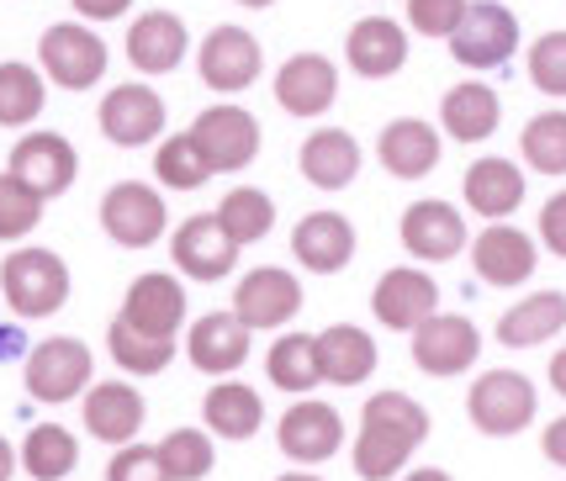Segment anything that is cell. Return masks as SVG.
Listing matches in <instances>:
<instances>
[{
	"label": "cell",
	"instance_id": "obj_3",
	"mask_svg": "<svg viewBox=\"0 0 566 481\" xmlns=\"http://www.w3.org/2000/svg\"><path fill=\"white\" fill-rule=\"evenodd\" d=\"M467 412H471V424L482 433H493V439L518 433L535 418V386H530V376H518V370H488V376H476V386H471Z\"/></svg>",
	"mask_w": 566,
	"mask_h": 481
},
{
	"label": "cell",
	"instance_id": "obj_26",
	"mask_svg": "<svg viewBox=\"0 0 566 481\" xmlns=\"http://www.w3.org/2000/svg\"><path fill=\"white\" fill-rule=\"evenodd\" d=\"M318 360H323V381L334 386H360L376 370V344L366 328L355 323H334L318 334Z\"/></svg>",
	"mask_w": 566,
	"mask_h": 481
},
{
	"label": "cell",
	"instance_id": "obj_42",
	"mask_svg": "<svg viewBox=\"0 0 566 481\" xmlns=\"http://www.w3.org/2000/svg\"><path fill=\"white\" fill-rule=\"evenodd\" d=\"M530 80L545 96H566V32H545L530 49Z\"/></svg>",
	"mask_w": 566,
	"mask_h": 481
},
{
	"label": "cell",
	"instance_id": "obj_38",
	"mask_svg": "<svg viewBox=\"0 0 566 481\" xmlns=\"http://www.w3.org/2000/svg\"><path fill=\"white\" fill-rule=\"evenodd\" d=\"M159 466H165V477L170 481H201L212 471V439L201 429H175L165 433V445H159Z\"/></svg>",
	"mask_w": 566,
	"mask_h": 481
},
{
	"label": "cell",
	"instance_id": "obj_41",
	"mask_svg": "<svg viewBox=\"0 0 566 481\" xmlns=\"http://www.w3.org/2000/svg\"><path fill=\"white\" fill-rule=\"evenodd\" d=\"M43 217V196L22 186L17 175H0V239H22Z\"/></svg>",
	"mask_w": 566,
	"mask_h": 481
},
{
	"label": "cell",
	"instance_id": "obj_51",
	"mask_svg": "<svg viewBox=\"0 0 566 481\" xmlns=\"http://www.w3.org/2000/svg\"><path fill=\"white\" fill-rule=\"evenodd\" d=\"M281 481H323V477H307V471H292V477H281Z\"/></svg>",
	"mask_w": 566,
	"mask_h": 481
},
{
	"label": "cell",
	"instance_id": "obj_34",
	"mask_svg": "<svg viewBox=\"0 0 566 481\" xmlns=\"http://www.w3.org/2000/svg\"><path fill=\"white\" fill-rule=\"evenodd\" d=\"M74 460H80V445H74L70 429H59V424H38V429L27 433V445H22L27 477L59 481V477H70L74 471Z\"/></svg>",
	"mask_w": 566,
	"mask_h": 481
},
{
	"label": "cell",
	"instance_id": "obj_2",
	"mask_svg": "<svg viewBox=\"0 0 566 481\" xmlns=\"http://www.w3.org/2000/svg\"><path fill=\"white\" fill-rule=\"evenodd\" d=\"M0 291H6L17 317H49L70 296V270L53 249H17L0 265Z\"/></svg>",
	"mask_w": 566,
	"mask_h": 481
},
{
	"label": "cell",
	"instance_id": "obj_19",
	"mask_svg": "<svg viewBox=\"0 0 566 481\" xmlns=\"http://www.w3.org/2000/svg\"><path fill=\"white\" fill-rule=\"evenodd\" d=\"M334 91H339V74H334V64H328L323 53H296V59H286L281 74H275V101H281L292 117H318V112H328Z\"/></svg>",
	"mask_w": 566,
	"mask_h": 481
},
{
	"label": "cell",
	"instance_id": "obj_52",
	"mask_svg": "<svg viewBox=\"0 0 566 481\" xmlns=\"http://www.w3.org/2000/svg\"><path fill=\"white\" fill-rule=\"evenodd\" d=\"M239 6H271V0H239Z\"/></svg>",
	"mask_w": 566,
	"mask_h": 481
},
{
	"label": "cell",
	"instance_id": "obj_14",
	"mask_svg": "<svg viewBox=\"0 0 566 481\" xmlns=\"http://www.w3.org/2000/svg\"><path fill=\"white\" fill-rule=\"evenodd\" d=\"M74 169H80V159H74V148L64 144L59 133H27L22 144L11 148V175H17L22 186H32L43 201L59 191H70Z\"/></svg>",
	"mask_w": 566,
	"mask_h": 481
},
{
	"label": "cell",
	"instance_id": "obj_44",
	"mask_svg": "<svg viewBox=\"0 0 566 481\" xmlns=\"http://www.w3.org/2000/svg\"><path fill=\"white\" fill-rule=\"evenodd\" d=\"M106 481H170L165 477V466H159V450H148V445H123L112 466H106Z\"/></svg>",
	"mask_w": 566,
	"mask_h": 481
},
{
	"label": "cell",
	"instance_id": "obj_11",
	"mask_svg": "<svg viewBox=\"0 0 566 481\" xmlns=\"http://www.w3.org/2000/svg\"><path fill=\"white\" fill-rule=\"evenodd\" d=\"M43 70L64 85V91H85V85H96L101 70H106V49H101V38L91 27H49L43 32Z\"/></svg>",
	"mask_w": 566,
	"mask_h": 481
},
{
	"label": "cell",
	"instance_id": "obj_36",
	"mask_svg": "<svg viewBox=\"0 0 566 481\" xmlns=\"http://www.w3.org/2000/svg\"><path fill=\"white\" fill-rule=\"evenodd\" d=\"M106 344H112V360L123 365V370H138V376L165 370V365H170V355H175V338H148V334H138V328H127L123 317L112 323Z\"/></svg>",
	"mask_w": 566,
	"mask_h": 481
},
{
	"label": "cell",
	"instance_id": "obj_7",
	"mask_svg": "<svg viewBox=\"0 0 566 481\" xmlns=\"http://www.w3.org/2000/svg\"><path fill=\"white\" fill-rule=\"evenodd\" d=\"M101 228L123 249H144L165 233V201H159V191H148L144 180H123L101 201Z\"/></svg>",
	"mask_w": 566,
	"mask_h": 481
},
{
	"label": "cell",
	"instance_id": "obj_45",
	"mask_svg": "<svg viewBox=\"0 0 566 481\" xmlns=\"http://www.w3.org/2000/svg\"><path fill=\"white\" fill-rule=\"evenodd\" d=\"M541 239L551 243V254H562V260H566V191H556L551 201H545V212H541Z\"/></svg>",
	"mask_w": 566,
	"mask_h": 481
},
{
	"label": "cell",
	"instance_id": "obj_24",
	"mask_svg": "<svg viewBox=\"0 0 566 481\" xmlns=\"http://www.w3.org/2000/svg\"><path fill=\"white\" fill-rule=\"evenodd\" d=\"M562 328H566V296L562 291H535V296L514 302L509 313L497 317V344L535 349V344H545V338L562 334Z\"/></svg>",
	"mask_w": 566,
	"mask_h": 481
},
{
	"label": "cell",
	"instance_id": "obj_9",
	"mask_svg": "<svg viewBox=\"0 0 566 481\" xmlns=\"http://www.w3.org/2000/svg\"><path fill=\"white\" fill-rule=\"evenodd\" d=\"M191 138H197L201 159L218 169H244L254 159V148H260V127L249 117L244 106H212V112H201L197 127H191Z\"/></svg>",
	"mask_w": 566,
	"mask_h": 481
},
{
	"label": "cell",
	"instance_id": "obj_28",
	"mask_svg": "<svg viewBox=\"0 0 566 481\" xmlns=\"http://www.w3.org/2000/svg\"><path fill=\"white\" fill-rule=\"evenodd\" d=\"M345 53H349V64H355L360 74L381 80V74L402 70V59H408V38H402V27L387 22V17H366V22H355Z\"/></svg>",
	"mask_w": 566,
	"mask_h": 481
},
{
	"label": "cell",
	"instance_id": "obj_49",
	"mask_svg": "<svg viewBox=\"0 0 566 481\" xmlns=\"http://www.w3.org/2000/svg\"><path fill=\"white\" fill-rule=\"evenodd\" d=\"M11 466H17V456H11V445L0 439V481H11Z\"/></svg>",
	"mask_w": 566,
	"mask_h": 481
},
{
	"label": "cell",
	"instance_id": "obj_16",
	"mask_svg": "<svg viewBox=\"0 0 566 481\" xmlns=\"http://www.w3.org/2000/svg\"><path fill=\"white\" fill-rule=\"evenodd\" d=\"M402 243L419 260H455L467 249V217L450 201H413L402 212Z\"/></svg>",
	"mask_w": 566,
	"mask_h": 481
},
{
	"label": "cell",
	"instance_id": "obj_13",
	"mask_svg": "<svg viewBox=\"0 0 566 481\" xmlns=\"http://www.w3.org/2000/svg\"><path fill=\"white\" fill-rule=\"evenodd\" d=\"M175 265L186 270L191 281H222L228 270L239 265V243L228 239V228L218 222V212H201L191 217L170 243Z\"/></svg>",
	"mask_w": 566,
	"mask_h": 481
},
{
	"label": "cell",
	"instance_id": "obj_31",
	"mask_svg": "<svg viewBox=\"0 0 566 481\" xmlns=\"http://www.w3.org/2000/svg\"><path fill=\"white\" fill-rule=\"evenodd\" d=\"M201 412H207V429L222 433V439H249V433L260 429V418H265V408H260V391L254 386H212L207 391V402H201Z\"/></svg>",
	"mask_w": 566,
	"mask_h": 481
},
{
	"label": "cell",
	"instance_id": "obj_12",
	"mask_svg": "<svg viewBox=\"0 0 566 481\" xmlns=\"http://www.w3.org/2000/svg\"><path fill=\"white\" fill-rule=\"evenodd\" d=\"M275 439H281V450L292 460H302V466H318V460H328L339 445H345V418L328 408V402H292V408L281 412V429H275Z\"/></svg>",
	"mask_w": 566,
	"mask_h": 481
},
{
	"label": "cell",
	"instance_id": "obj_8",
	"mask_svg": "<svg viewBox=\"0 0 566 481\" xmlns=\"http://www.w3.org/2000/svg\"><path fill=\"white\" fill-rule=\"evenodd\" d=\"M476 355H482V334H476V323L461 313H434L419 334H413V360H419L429 376H461Z\"/></svg>",
	"mask_w": 566,
	"mask_h": 481
},
{
	"label": "cell",
	"instance_id": "obj_17",
	"mask_svg": "<svg viewBox=\"0 0 566 481\" xmlns=\"http://www.w3.org/2000/svg\"><path fill=\"white\" fill-rule=\"evenodd\" d=\"M101 133L123 148L148 144V138L165 133V101L154 96L148 85H123V91H112L101 101Z\"/></svg>",
	"mask_w": 566,
	"mask_h": 481
},
{
	"label": "cell",
	"instance_id": "obj_23",
	"mask_svg": "<svg viewBox=\"0 0 566 481\" xmlns=\"http://www.w3.org/2000/svg\"><path fill=\"white\" fill-rule=\"evenodd\" d=\"M85 429L106 445H127L144 429V397L123 381H101L85 391Z\"/></svg>",
	"mask_w": 566,
	"mask_h": 481
},
{
	"label": "cell",
	"instance_id": "obj_20",
	"mask_svg": "<svg viewBox=\"0 0 566 481\" xmlns=\"http://www.w3.org/2000/svg\"><path fill=\"white\" fill-rule=\"evenodd\" d=\"M471 265H476V275L488 286H518V281L535 275V243H530V233H518L509 222H493L482 239L471 243Z\"/></svg>",
	"mask_w": 566,
	"mask_h": 481
},
{
	"label": "cell",
	"instance_id": "obj_46",
	"mask_svg": "<svg viewBox=\"0 0 566 481\" xmlns=\"http://www.w3.org/2000/svg\"><path fill=\"white\" fill-rule=\"evenodd\" d=\"M133 0H74V11L80 17H96V22H112V17H123Z\"/></svg>",
	"mask_w": 566,
	"mask_h": 481
},
{
	"label": "cell",
	"instance_id": "obj_21",
	"mask_svg": "<svg viewBox=\"0 0 566 481\" xmlns=\"http://www.w3.org/2000/svg\"><path fill=\"white\" fill-rule=\"evenodd\" d=\"M186 355H191V365L207 370V376H228V370H239L249 355V328L233 313H207L191 323Z\"/></svg>",
	"mask_w": 566,
	"mask_h": 481
},
{
	"label": "cell",
	"instance_id": "obj_39",
	"mask_svg": "<svg viewBox=\"0 0 566 481\" xmlns=\"http://www.w3.org/2000/svg\"><path fill=\"white\" fill-rule=\"evenodd\" d=\"M154 175H159L170 191H197L201 180L212 175V165L201 159L197 138L180 133V138H170V144H159V154H154Z\"/></svg>",
	"mask_w": 566,
	"mask_h": 481
},
{
	"label": "cell",
	"instance_id": "obj_5",
	"mask_svg": "<svg viewBox=\"0 0 566 481\" xmlns=\"http://www.w3.org/2000/svg\"><path fill=\"white\" fill-rule=\"evenodd\" d=\"M80 386H91V349L80 338H43L27 355V391L38 402H70Z\"/></svg>",
	"mask_w": 566,
	"mask_h": 481
},
{
	"label": "cell",
	"instance_id": "obj_48",
	"mask_svg": "<svg viewBox=\"0 0 566 481\" xmlns=\"http://www.w3.org/2000/svg\"><path fill=\"white\" fill-rule=\"evenodd\" d=\"M551 386H556V391L566 397V349L556 355V360H551Z\"/></svg>",
	"mask_w": 566,
	"mask_h": 481
},
{
	"label": "cell",
	"instance_id": "obj_37",
	"mask_svg": "<svg viewBox=\"0 0 566 481\" xmlns=\"http://www.w3.org/2000/svg\"><path fill=\"white\" fill-rule=\"evenodd\" d=\"M518 144H524V159L541 175H566V112L530 117V127L518 133Z\"/></svg>",
	"mask_w": 566,
	"mask_h": 481
},
{
	"label": "cell",
	"instance_id": "obj_6",
	"mask_svg": "<svg viewBox=\"0 0 566 481\" xmlns=\"http://www.w3.org/2000/svg\"><path fill=\"white\" fill-rule=\"evenodd\" d=\"M370 307L376 317L387 323V328H402V334H419L429 317L440 313V286L413 265H397L387 270L381 281H376V296H370Z\"/></svg>",
	"mask_w": 566,
	"mask_h": 481
},
{
	"label": "cell",
	"instance_id": "obj_33",
	"mask_svg": "<svg viewBox=\"0 0 566 481\" xmlns=\"http://www.w3.org/2000/svg\"><path fill=\"white\" fill-rule=\"evenodd\" d=\"M271 381L281 391H307V386L323 381V360H318V338L313 334H286L281 344H271Z\"/></svg>",
	"mask_w": 566,
	"mask_h": 481
},
{
	"label": "cell",
	"instance_id": "obj_32",
	"mask_svg": "<svg viewBox=\"0 0 566 481\" xmlns=\"http://www.w3.org/2000/svg\"><path fill=\"white\" fill-rule=\"evenodd\" d=\"M497 96L488 85H455L450 96H444L440 117H444V133L450 138H461V144H476V138H488L497 127Z\"/></svg>",
	"mask_w": 566,
	"mask_h": 481
},
{
	"label": "cell",
	"instance_id": "obj_50",
	"mask_svg": "<svg viewBox=\"0 0 566 481\" xmlns=\"http://www.w3.org/2000/svg\"><path fill=\"white\" fill-rule=\"evenodd\" d=\"M408 481H450V477H444L440 466H429V471H413V477H408Z\"/></svg>",
	"mask_w": 566,
	"mask_h": 481
},
{
	"label": "cell",
	"instance_id": "obj_43",
	"mask_svg": "<svg viewBox=\"0 0 566 481\" xmlns=\"http://www.w3.org/2000/svg\"><path fill=\"white\" fill-rule=\"evenodd\" d=\"M471 0H408V22L429 38H455V27L467 22Z\"/></svg>",
	"mask_w": 566,
	"mask_h": 481
},
{
	"label": "cell",
	"instance_id": "obj_29",
	"mask_svg": "<svg viewBox=\"0 0 566 481\" xmlns=\"http://www.w3.org/2000/svg\"><path fill=\"white\" fill-rule=\"evenodd\" d=\"M302 175L313 180V186H323V191H339V186H349L355 175H360V148H355V138L349 133H313L307 144H302Z\"/></svg>",
	"mask_w": 566,
	"mask_h": 481
},
{
	"label": "cell",
	"instance_id": "obj_30",
	"mask_svg": "<svg viewBox=\"0 0 566 481\" xmlns=\"http://www.w3.org/2000/svg\"><path fill=\"white\" fill-rule=\"evenodd\" d=\"M467 201L482 217H509L524 201V175L509 159H476L467 169Z\"/></svg>",
	"mask_w": 566,
	"mask_h": 481
},
{
	"label": "cell",
	"instance_id": "obj_40",
	"mask_svg": "<svg viewBox=\"0 0 566 481\" xmlns=\"http://www.w3.org/2000/svg\"><path fill=\"white\" fill-rule=\"evenodd\" d=\"M43 112V80L27 64H0V122L6 127H22Z\"/></svg>",
	"mask_w": 566,
	"mask_h": 481
},
{
	"label": "cell",
	"instance_id": "obj_15",
	"mask_svg": "<svg viewBox=\"0 0 566 481\" xmlns=\"http://www.w3.org/2000/svg\"><path fill=\"white\" fill-rule=\"evenodd\" d=\"M180 317H186V291H180L175 275H138L127 286V302H123L127 328H138L148 338H175Z\"/></svg>",
	"mask_w": 566,
	"mask_h": 481
},
{
	"label": "cell",
	"instance_id": "obj_18",
	"mask_svg": "<svg viewBox=\"0 0 566 481\" xmlns=\"http://www.w3.org/2000/svg\"><path fill=\"white\" fill-rule=\"evenodd\" d=\"M197 64L212 91H244L249 80L260 74V43L249 38L244 27H218V32H207Z\"/></svg>",
	"mask_w": 566,
	"mask_h": 481
},
{
	"label": "cell",
	"instance_id": "obj_27",
	"mask_svg": "<svg viewBox=\"0 0 566 481\" xmlns=\"http://www.w3.org/2000/svg\"><path fill=\"white\" fill-rule=\"evenodd\" d=\"M180 53H186V27H180V17H170V11H148L144 22H133V32H127V59L144 74L175 70Z\"/></svg>",
	"mask_w": 566,
	"mask_h": 481
},
{
	"label": "cell",
	"instance_id": "obj_22",
	"mask_svg": "<svg viewBox=\"0 0 566 481\" xmlns=\"http://www.w3.org/2000/svg\"><path fill=\"white\" fill-rule=\"evenodd\" d=\"M292 254L313 270V275H334V270H345L349 254H355V228H349L339 212L302 217L292 233Z\"/></svg>",
	"mask_w": 566,
	"mask_h": 481
},
{
	"label": "cell",
	"instance_id": "obj_10",
	"mask_svg": "<svg viewBox=\"0 0 566 481\" xmlns=\"http://www.w3.org/2000/svg\"><path fill=\"white\" fill-rule=\"evenodd\" d=\"M302 307V286H296L292 270H249L239 291H233V317L244 323V328H281L286 317Z\"/></svg>",
	"mask_w": 566,
	"mask_h": 481
},
{
	"label": "cell",
	"instance_id": "obj_47",
	"mask_svg": "<svg viewBox=\"0 0 566 481\" xmlns=\"http://www.w3.org/2000/svg\"><path fill=\"white\" fill-rule=\"evenodd\" d=\"M545 456L556 460V466H566V418H556V424L545 429Z\"/></svg>",
	"mask_w": 566,
	"mask_h": 481
},
{
	"label": "cell",
	"instance_id": "obj_25",
	"mask_svg": "<svg viewBox=\"0 0 566 481\" xmlns=\"http://www.w3.org/2000/svg\"><path fill=\"white\" fill-rule=\"evenodd\" d=\"M381 165L392 169L397 180H419L440 165V133L419 117H397L381 133Z\"/></svg>",
	"mask_w": 566,
	"mask_h": 481
},
{
	"label": "cell",
	"instance_id": "obj_35",
	"mask_svg": "<svg viewBox=\"0 0 566 481\" xmlns=\"http://www.w3.org/2000/svg\"><path fill=\"white\" fill-rule=\"evenodd\" d=\"M218 222L228 228V239L244 249V243H254V239H265V233H271L275 207H271V196H265V191H254V186H239V191L222 196Z\"/></svg>",
	"mask_w": 566,
	"mask_h": 481
},
{
	"label": "cell",
	"instance_id": "obj_1",
	"mask_svg": "<svg viewBox=\"0 0 566 481\" xmlns=\"http://www.w3.org/2000/svg\"><path fill=\"white\" fill-rule=\"evenodd\" d=\"M429 433V412L402 397V391H376L360 412V433H355V471L366 481H387L402 471V460L413 456Z\"/></svg>",
	"mask_w": 566,
	"mask_h": 481
},
{
	"label": "cell",
	"instance_id": "obj_4",
	"mask_svg": "<svg viewBox=\"0 0 566 481\" xmlns=\"http://www.w3.org/2000/svg\"><path fill=\"white\" fill-rule=\"evenodd\" d=\"M514 49H518V22H514V11L497 6V0H476L467 11V22L455 27V38H450V53L467 70H493Z\"/></svg>",
	"mask_w": 566,
	"mask_h": 481
}]
</instances>
